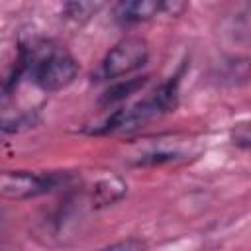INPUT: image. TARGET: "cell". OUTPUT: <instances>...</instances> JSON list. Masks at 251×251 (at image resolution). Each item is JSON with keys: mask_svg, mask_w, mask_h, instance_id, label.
<instances>
[{"mask_svg": "<svg viewBox=\"0 0 251 251\" xmlns=\"http://www.w3.org/2000/svg\"><path fill=\"white\" fill-rule=\"evenodd\" d=\"M145 247H147V243H143L141 239H127V241H118V243L110 245L108 249H133V251H137V249H145Z\"/></svg>", "mask_w": 251, "mask_h": 251, "instance_id": "12", "label": "cell"}, {"mask_svg": "<svg viewBox=\"0 0 251 251\" xmlns=\"http://www.w3.org/2000/svg\"><path fill=\"white\" fill-rule=\"evenodd\" d=\"M188 151L180 147V141H163L157 139L155 143H149L145 149H141L137 155H133V165L145 167V165H161V163H171L176 159H184Z\"/></svg>", "mask_w": 251, "mask_h": 251, "instance_id": "6", "label": "cell"}, {"mask_svg": "<svg viewBox=\"0 0 251 251\" xmlns=\"http://www.w3.org/2000/svg\"><path fill=\"white\" fill-rule=\"evenodd\" d=\"M22 67L29 71L33 84L43 92H59L73 84L78 75L76 59L53 43L31 47L29 53L22 55Z\"/></svg>", "mask_w": 251, "mask_h": 251, "instance_id": "2", "label": "cell"}, {"mask_svg": "<svg viewBox=\"0 0 251 251\" xmlns=\"http://www.w3.org/2000/svg\"><path fill=\"white\" fill-rule=\"evenodd\" d=\"M127 192V184L124 178L120 176H106L100 178L98 182H94L92 192H90V200L94 208H104V206H112L114 202L122 200Z\"/></svg>", "mask_w": 251, "mask_h": 251, "instance_id": "7", "label": "cell"}, {"mask_svg": "<svg viewBox=\"0 0 251 251\" xmlns=\"http://www.w3.org/2000/svg\"><path fill=\"white\" fill-rule=\"evenodd\" d=\"M235 143L243 149L249 147V126H247V122L235 126Z\"/></svg>", "mask_w": 251, "mask_h": 251, "instance_id": "11", "label": "cell"}, {"mask_svg": "<svg viewBox=\"0 0 251 251\" xmlns=\"http://www.w3.org/2000/svg\"><path fill=\"white\" fill-rule=\"evenodd\" d=\"M178 80H180V75L171 76L169 80L161 82L151 94H147L139 102L112 112L108 118H104L100 124H96L94 127H90L86 131L92 135L127 131V129L141 127V126L161 118L163 114L173 112L178 104Z\"/></svg>", "mask_w": 251, "mask_h": 251, "instance_id": "1", "label": "cell"}, {"mask_svg": "<svg viewBox=\"0 0 251 251\" xmlns=\"http://www.w3.org/2000/svg\"><path fill=\"white\" fill-rule=\"evenodd\" d=\"M149 61V43L139 35L120 39L100 61L96 71L98 80H116L139 71Z\"/></svg>", "mask_w": 251, "mask_h": 251, "instance_id": "4", "label": "cell"}, {"mask_svg": "<svg viewBox=\"0 0 251 251\" xmlns=\"http://www.w3.org/2000/svg\"><path fill=\"white\" fill-rule=\"evenodd\" d=\"M39 122L37 112H22L18 116H0V141L18 135Z\"/></svg>", "mask_w": 251, "mask_h": 251, "instance_id": "9", "label": "cell"}, {"mask_svg": "<svg viewBox=\"0 0 251 251\" xmlns=\"http://www.w3.org/2000/svg\"><path fill=\"white\" fill-rule=\"evenodd\" d=\"M110 0H67L65 2V16L76 24L88 22L96 16Z\"/></svg>", "mask_w": 251, "mask_h": 251, "instance_id": "10", "label": "cell"}, {"mask_svg": "<svg viewBox=\"0 0 251 251\" xmlns=\"http://www.w3.org/2000/svg\"><path fill=\"white\" fill-rule=\"evenodd\" d=\"M149 76H135V78H118V82H114L110 88L104 90V94L100 96V106L108 108L112 104L124 102L126 98H129L131 94H135L137 90H141L147 84Z\"/></svg>", "mask_w": 251, "mask_h": 251, "instance_id": "8", "label": "cell"}, {"mask_svg": "<svg viewBox=\"0 0 251 251\" xmlns=\"http://www.w3.org/2000/svg\"><path fill=\"white\" fill-rule=\"evenodd\" d=\"M186 6V0H163V12L169 14H180Z\"/></svg>", "mask_w": 251, "mask_h": 251, "instance_id": "13", "label": "cell"}, {"mask_svg": "<svg viewBox=\"0 0 251 251\" xmlns=\"http://www.w3.org/2000/svg\"><path fill=\"white\" fill-rule=\"evenodd\" d=\"M71 180L67 173H35V171H2L0 198L29 200L49 194Z\"/></svg>", "mask_w": 251, "mask_h": 251, "instance_id": "3", "label": "cell"}, {"mask_svg": "<svg viewBox=\"0 0 251 251\" xmlns=\"http://www.w3.org/2000/svg\"><path fill=\"white\" fill-rule=\"evenodd\" d=\"M163 12V0H118L116 22L122 25H133L151 20Z\"/></svg>", "mask_w": 251, "mask_h": 251, "instance_id": "5", "label": "cell"}]
</instances>
